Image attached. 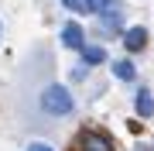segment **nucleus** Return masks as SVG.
Listing matches in <instances>:
<instances>
[{"mask_svg": "<svg viewBox=\"0 0 154 151\" xmlns=\"http://www.w3.org/2000/svg\"><path fill=\"white\" fill-rule=\"evenodd\" d=\"M41 106H45V113L65 117V113H72L75 100H72V93L65 90V86H45V93H41Z\"/></svg>", "mask_w": 154, "mask_h": 151, "instance_id": "1", "label": "nucleus"}, {"mask_svg": "<svg viewBox=\"0 0 154 151\" xmlns=\"http://www.w3.org/2000/svg\"><path fill=\"white\" fill-rule=\"evenodd\" d=\"M79 151H113V141L106 134H99V131H86L79 137Z\"/></svg>", "mask_w": 154, "mask_h": 151, "instance_id": "2", "label": "nucleus"}, {"mask_svg": "<svg viewBox=\"0 0 154 151\" xmlns=\"http://www.w3.org/2000/svg\"><path fill=\"white\" fill-rule=\"evenodd\" d=\"M62 45H65V48H79V52H82V45H86V41H82V28H79L75 21H69L65 28H62Z\"/></svg>", "mask_w": 154, "mask_h": 151, "instance_id": "3", "label": "nucleus"}, {"mask_svg": "<svg viewBox=\"0 0 154 151\" xmlns=\"http://www.w3.org/2000/svg\"><path fill=\"white\" fill-rule=\"evenodd\" d=\"M123 45H127V52H140L144 45H147V31L144 28H130L123 34Z\"/></svg>", "mask_w": 154, "mask_h": 151, "instance_id": "4", "label": "nucleus"}, {"mask_svg": "<svg viewBox=\"0 0 154 151\" xmlns=\"http://www.w3.org/2000/svg\"><path fill=\"white\" fill-rule=\"evenodd\" d=\"M82 11H89V14H106V11H120V0H82Z\"/></svg>", "mask_w": 154, "mask_h": 151, "instance_id": "5", "label": "nucleus"}, {"mask_svg": "<svg viewBox=\"0 0 154 151\" xmlns=\"http://www.w3.org/2000/svg\"><path fill=\"white\" fill-rule=\"evenodd\" d=\"M103 58H106V52L99 45H82V62H86V65H99Z\"/></svg>", "mask_w": 154, "mask_h": 151, "instance_id": "6", "label": "nucleus"}, {"mask_svg": "<svg viewBox=\"0 0 154 151\" xmlns=\"http://www.w3.org/2000/svg\"><path fill=\"white\" fill-rule=\"evenodd\" d=\"M137 113H140V117H151V113H154V96L147 90L137 93Z\"/></svg>", "mask_w": 154, "mask_h": 151, "instance_id": "7", "label": "nucleus"}, {"mask_svg": "<svg viewBox=\"0 0 154 151\" xmlns=\"http://www.w3.org/2000/svg\"><path fill=\"white\" fill-rule=\"evenodd\" d=\"M113 72H116V79H127V83H130V79H134V65H130V62H113Z\"/></svg>", "mask_w": 154, "mask_h": 151, "instance_id": "8", "label": "nucleus"}, {"mask_svg": "<svg viewBox=\"0 0 154 151\" xmlns=\"http://www.w3.org/2000/svg\"><path fill=\"white\" fill-rule=\"evenodd\" d=\"M28 151H55V148H48V144H41V141H34V144H28Z\"/></svg>", "mask_w": 154, "mask_h": 151, "instance_id": "9", "label": "nucleus"}, {"mask_svg": "<svg viewBox=\"0 0 154 151\" xmlns=\"http://www.w3.org/2000/svg\"><path fill=\"white\" fill-rule=\"evenodd\" d=\"M62 4H65L69 11H82V0H62Z\"/></svg>", "mask_w": 154, "mask_h": 151, "instance_id": "10", "label": "nucleus"}]
</instances>
